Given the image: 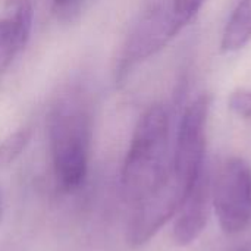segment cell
Segmentation results:
<instances>
[{
  "label": "cell",
  "mask_w": 251,
  "mask_h": 251,
  "mask_svg": "<svg viewBox=\"0 0 251 251\" xmlns=\"http://www.w3.org/2000/svg\"><path fill=\"white\" fill-rule=\"evenodd\" d=\"M174 185L181 184L172 172L168 110L153 104L138 119L129 143L122 168L124 197L134 207Z\"/></svg>",
  "instance_id": "6da1fadb"
},
{
  "label": "cell",
  "mask_w": 251,
  "mask_h": 251,
  "mask_svg": "<svg viewBox=\"0 0 251 251\" xmlns=\"http://www.w3.org/2000/svg\"><path fill=\"white\" fill-rule=\"evenodd\" d=\"M91 106L79 88L65 91L49 115V144L56 181L63 191L79 188L88 174Z\"/></svg>",
  "instance_id": "7a4b0ae2"
},
{
  "label": "cell",
  "mask_w": 251,
  "mask_h": 251,
  "mask_svg": "<svg viewBox=\"0 0 251 251\" xmlns=\"http://www.w3.org/2000/svg\"><path fill=\"white\" fill-rule=\"evenodd\" d=\"M193 19L178 12L172 0H157L135 22L122 47L116 81H122L141 62L154 56Z\"/></svg>",
  "instance_id": "3957f363"
},
{
  "label": "cell",
  "mask_w": 251,
  "mask_h": 251,
  "mask_svg": "<svg viewBox=\"0 0 251 251\" xmlns=\"http://www.w3.org/2000/svg\"><path fill=\"white\" fill-rule=\"evenodd\" d=\"M212 207L222 231L237 235L251 225V166L243 157L228 159L212 184Z\"/></svg>",
  "instance_id": "277c9868"
},
{
  "label": "cell",
  "mask_w": 251,
  "mask_h": 251,
  "mask_svg": "<svg viewBox=\"0 0 251 251\" xmlns=\"http://www.w3.org/2000/svg\"><path fill=\"white\" fill-rule=\"evenodd\" d=\"M210 96L200 94L184 110L175 149L172 153V172L187 190L206 168V126L210 110Z\"/></svg>",
  "instance_id": "5b68a950"
},
{
  "label": "cell",
  "mask_w": 251,
  "mask_h": 251,
  "mask_svg": "<svg viewBox=\"0 0 251 251\" xmlns=\"http://www.w3.org/2000/svg\"><path fill=\"white\" fill-rule=\"evenodd\" d=\"M212 207V182L209 172L199 175L185 190L174 216L172 238L176 246H191L203 234Z\"/></svg>",
  "instance_id": "8992f818"
},
{
  "label": "cell",
  "mask_w": 251,
  "mask_h": 251,
  "mask_svg": "<svg viewBox=\"0 0 251 251\" xmlns=\"http://www.w3.org/2000/svg\"><path fill=\"white\" fill-rule=\"evenodd\" d=\"M251 40V0H240L231 13L221 40L224 53H234L247 46Z\"/></svg>",
  "instance_id": "52a82bcc"
},
{
  "label": "cell",
  "mask_w": 251,
  "mask_h": 251,
  "mask_svg": "<svg viewBox=\"0 0 251 251\" xmlns=\"http://www.w3.org/2000/svg\"><path fill=\"white\" fill-rule=\"evenodd\" d=\"M26 43L28 37L19 31L9 16L0 19V78Z\"/></svg>",
  "instance_id": "ba28073f"
},
{
  "label": "cell",
  "mask_w": 251,
  "mask_h": 251,
  "mask_svg": "<svg viewBox=\"0 0 251 251\" xmlns=\"http://www.w3.org/2000/svg\"><path fill=\"white\" fill-rule=\"evenodd\" d=\"M31 131L28 128H22L10 134L6 140L0 143V171L7 168L16 157L25 150L26 144L29 143Z\"/></svg>",
  "instance_id": "9c48e42d"
},
{
  "label": "cell",
  "mask_w": 251,
  "mask_h": 251,
  "mask_svg": "<svg viewBox=\"0 0 251 251\" xmlns=\"http://www.w3.org/2000/svg\"><path fill=\"white\" fill-rule=\"evenodd\" d=\"M4 7L7 10V16L15 22L19 31L29 38L34 16L32 0H4Z\"/></svg>",
  "instance_id": "30bf717a"
},
{
  "label": "cell",
  "mask_w": 251,
  "mask_h": 251,
  "mask_svg": "<svg viewBox=\"0 0 251 251\" xmlns=\"http://www.w3.org/2000/svg\"><path fill=\"white\" fill-rule=\"evenodd\" d=\"M229 109L243 119H251V90L241 88L234 91L228 100Z\"/></svg>",
  "instance_id": "8fae6325"
},
{
  "label": "cell",
  "mask_w": 251,
  "mask_h": 251,
  "mask_svg": "<svg viewBox=\"0 0 251 251\" xmlns=\"http://www.w3.org/2000/svg\"><path fill=\"white\" fill-rule=\"evenodd\" d=\"M85 0H53V10L60 21H74Z\"/></svg>",
  "instance_id": "7c38bea8"
},
{
  "label": "cell",
  "mask_w": 251,
  "mask_h": 251,
  "mask_svg": "<svg viewBox=\"0 0 251 251\" xmlns=\"http://www.w3.org/2000/svg\"><path fill=\"white\" fill-rule=\"evenodd\" d=\"M172 1L178 12L188 16L190 19H194L206 0H172Z\"/></svg>",
  "instance_id": "4fadbf2b"
},
{
  "label": "cell",
  "mask_w": 251,
  "mask_h": 251,
  "mask_svg": "<svg viewBox=\"0 0 251 251\" xmlns=\"http://www.w3.org/2000/svg\"><path fill=\"white\" fill-rule=\"evenodd\" d=\"M0 215H1V207H0Z\"/></svg>",
  "instance_id": "5bb4252c"
}]
</instances>
